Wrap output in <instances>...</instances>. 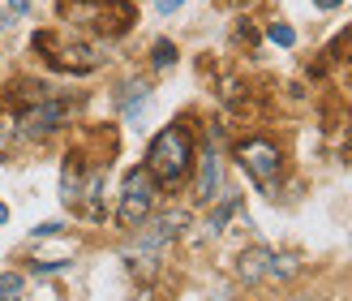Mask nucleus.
Segmentation results:
<instances>
[{"instance_id":"obj_11","label":"nucleus","mask_w":352,"mask_h":301,"mask_svg":"<svg viewBox=\"0 0 352 301\" xmlns=\"http://www.w3.org/2000/svg\"><path fill=\"white\" fill-rule=\"evenodd\" d=\"M267 34H271V43H279V48H292V43H296V30H292L288 22H271Z\"/></svg>"},{"instance_id":"obj_15","label":"nucleus","mask_w":352,"mask_h":301,"mask_svg":"<svg viewBox=\"0 0 352 301\" xmlns=\"http://www.w3.org/2000/svg\"><path fill=\"white\" fill-rule=\"evenodd\" d=\"M30 9V0H9V17H22Z\"/></svg>"},{"instance_id":"obj_7","label":"nucleus","mask_w":352,"mask_h":301,"mask_svg":"<svg viewBox=\"0 0 352 301\" xmlns=\"http://www.w3.org/2000/svg\"><path fill=\"white\" fill-rule=\"evenodd\" d=\"M215 189H219V159H215V151H206V155H202V172H198V185H193V194H198L202 203H210V198H215Z\"/></svg>"},{"instance_id":"obj_9","label":"nucleus","mask_w":352,"mask_h":301,"mask_svg":"<svg viewBox=\"0 0 352 301\" xmlns=\"http://www.w3.org/2000/svg\"><path fill=\"white\" fill-rule=\"evenodd\" d=\"M22 293H26V280L17 276V271H5V276H0V301H17Z\"/></svg>"},{"instance_id":"obj_13","label":"nucleus","mask_w":352,"mask_h":301,"mask_svg":"<svg viewBox=\"0 0 352 301\" xmlns=\"http://www.w3.org/2000/svg\"><path fill=\"white\" fill-rule=\"evenodd\" d=\"M17 129H22V125H17V116H0V151L13 143V134H17Z\"/></svg>"},{"instance_id":"obj_14","label":"nucleus","mask_w":352,"mask_h":301,"mask_svg":"<svg viewBox=\"0 0 352 301\" xmlns=\"http://www.w3.org/2000/svg\"><path fill=\"white\" fill-rule=\"evenodd\" d=\"M181 5H185V0H155V9H160V13H176Z\"/></svg>"},{"instance_id":"obj_10","label":"nucleus","mask_w":352,"mask_h":301,"mask_svg":"<svg viewBox=\"0 0 352 301\" xmlns=\"http://www.w3.org/2000/svg\"><path fill=\"white\" fill-rule=\"evenodd\" d=\"M151 61H155V69H172L176 65V43L172 39H160V43H155V52H151Z\"/></svg>"},{"instance_id":"obj_5","label":"nucleus","mask_w":352,"mask_h":301,"mask_svg":"<svg viewBox=\"0 0 352 301\" xmlns=\"http://www.w3.org/2000/svg\"><path fill=\"white\" fill-rule=\"evenodd\" d=\"M65 116H69V103L65 99H39V103H30V108L17 116V125H22L26 134H52L56 125H65Z\"/></svg>"},{"instance_id":"obj_4","label":"nucleus","mask_w":352,"mask_h":301,"mask_svg":"<svg viewBox=\"0 0 352 301\" xmlns=\"http://www.w3.org/2000/svg\"><path fill=\"white\" fill-rule=\"evenodd\" d=\"M34 48L52 52V61L74 69V74H91V69L103 65V52L95 43H56V34H34Z\"/></svg>"},{"instance_id":"obj_2","label":"nucleus","mask_w":352,"mask_h":301,"mask_svg":"<svg viewBox=\"0 0 352 301\" xmlns=\"http://www.w3.org/2000/svg\"><path fill=\"white\" fill-rule=\"evenodd\" d=\"M155 194H160V181L151 176V168H129L125 172V185H120V211H116V220L125 224V228H138V224H146L151 216V207H155Z\"/></svg>"},{"instance_id":"obj_8","label":"nucleus","mask_w":352,"mask_h":301,"mask_svg":"<svg viewBox=\"0 0 352 301\" xmlns=\"http://www.w3.org/2000/svg\"><path fill=\"white\" fill-rule=\"evenodd\" d=\"M120 103H125V116H129V121H138V116L146 112L151 95H146V86H142V82H129L125 91H120Z\"/></svg>"},{"instance_id":"obj_3","label":"nucleus","mask_w":352,"mask_h":301,"mask_svg":"<svg viewBox=\"0 0 352 301\" xmlns=\"http://www.w3.org/2000/svg\"><path fill=\"white\" fill-rule=\"evenodd\" d=\"M236 159H241V168L250 172V181L262 185V189H275L279 176H284V155H279V147L267 143V138H245L236 147Z\"/></svg>"},{"instance_id":"obj_19","label":"nucleus","mask_w":352,"mask_h":301,"mask_svg":"<svg viewBox=\"0 0 352 301\" xmlns=\"http://www.w3.org/2000/svg\"><path fill=\"white\" fill-rule=\"evenodd\" d=\"M219 301H228V297H219Z\"/></svg>"},{"instance_id":"obj_18","label":"nucleus","mask_w":352,"mask_h":301,"mask_svg":"<svg viewBox=\"0 0 352 301\" xmlns=\"http://www.w3.org/2000/svg\"><path fill=\"white\" fill-rule=\"evenodd\" d=\"M5 220H9V207H5V203H0V224H5Z\"/></svg>"},{"instance_id":"obj_17","label":"nucleus","mask_w":352,"mask_h":301,"mask_svg":"<svg viewBox=\"0 0 352 301\" xmlns=\"http://www.w3.org/2000/svg\"><path fill=\"white\" fill-rule=\"evenodd\" d=\"M9 22H13V17H9V9H0V30H5Z\"/></svg>"},{"instance_id":"obj_16","label":"nucleus","mask_w":352,"mask_h":301,"mask_svg":"<svg viewBox=\"0 0 352 301\" xmlns=\"http://www.w3.org/2000/svg\"><path fill=\"white\" fill-rule=\"evenodd\" d=\"M314 5H318V9H340L344 0H314Z\"/></svg>"},{"instance_id":"obj_6","label":"nucleus","mask_w":352,"mask_h":301,"mask_svg":"<svg viewBox=\"0 0 352 301\" xmlns=\"http://www.w3.org/2000/svg\"><path fill=\"white\" fill-rule=\"evenodd\" d=\"M271 250L267 245H250V250H241L236 258V276L245 280V284H258V280H271Z\"/></svg>"},{"instance_id":"obj_1","label":"nucleus","mask_w":352,"mask_h":301,"mask_svg":"<svg viewBox=\"0 0 352 301\" xmlns=\"http://www.w3.org/2000/svg\"><path fill=\"white\" fill-rule=\"evenodd\" d=\"M189 164H193V143H189V134L181 125H168V129L155 134V143L146 151V168H151L155 181H160V185L185 181Z\"/></svg>"},{"instance_id":"obj_12","label":"nucleus","mask_w":352,"mask_h":301,"mask_svg":"<svg viewBox=\"0 0 352 301\" xmlns=\"http://www.w3.org/2000/svg\"><path fill=\"white\" fill-rule=\"evenodd\" d=\"M232 211H236V198H223L215 211H210V224H206V228H210V233H219V228L228 224V216H232Z\"/></svg>"}]
</instances>
